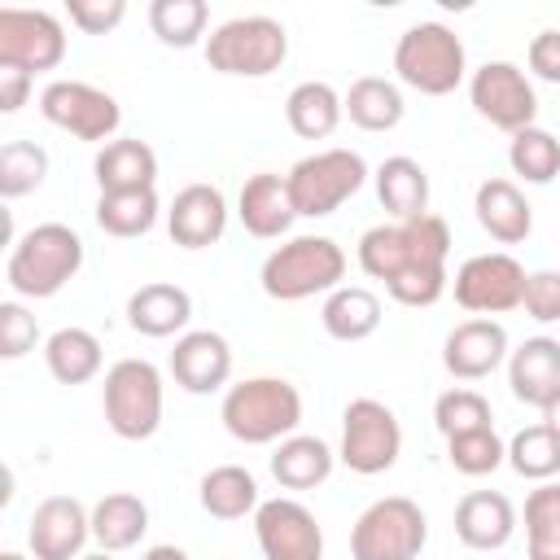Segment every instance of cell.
<instances>
[{
  "label": "cell",
  "instance_id": "obj_1",
  "mask_svg": "<svg viewBox=\"0 0 560 560\" xmlns=\"http://www.w3.org/2000/svg\"><path fill=\"white\" fill-rule=\"evenodd\" d=\"M446 254L451 228L429 210L359 236V267L372 280H385L389 298L402 306H433L446 293Z\"/></svg>",
  "mask_w": 560,
  "mask_h": 560
},
{
  "label": "cell",
  "instance_id": "obj_2",
  "mask_svg": "<svg viewBox=\"0 0 560 560\" xmlns=\"http://www.w3.org/2000/svg\"><path fill=\"white\" fill-rule=\"evenodd\" d=\"M219 420L245 446L284 442L302 424V394L284 376H249V381L228 385Z\"/></svg>",
  "mask_w": 560,
  "mask_h": 560
},
{
  "label": "cell",
  "instance_id": "obj_3",
  "mask_svg": "<svg viewBox=\"0 0 560 560\" xmlns=\"http://www.w3.org/2000/svg\"><path fill=\"white\" fill-rule=\"evenodd\" d=\"M83 267V241L66 223H35L26 236L13 241L4 280L18 298H52L61 293Z\"/></svg>",
  "mask_w": 560,
  "mask_h": 560
},
{
  "label": "cell",
  "instance_id": "obj_4",
  "mask_svg": "<svg viewBox=\"0 0 560 560\" xmlns=\"http://www.w3.org/2000/svg\"><path fill=\"white\" fill-rule=\"evenodd\" d=\"M346 276V249L332 236H293L262 262V293L276 302H302L315 293L341 289Z\"/></svg>",
  "mask_w": 560,
  "mask_h": 560
},
{
  "label": "cell",
  "instance_id": "obj_5",
  "mask_svg": "<svg viewBox=\"0 0 560 560\" xmlns=\"http://www.w3.org/2000/svg\"><path fill=\"white\" fill-rule=\"evenodd\" d=\"M289 57V35L276 18L267 13H245V18H228L210 31L206 39V61L219 74H236V79H267L271 70H280Z\"/></svg>",
  "mask_w": 560,
  "mask_h": 560
},
{
  "label": "cell",
  "instance_id": "obj_6",
  "mask_svg": "<svg viewBox=\"0 0 560 560\" xmlns=\"http://www.w3.org/2000/svg\"><path fill=\"white\" fill-rule=\"evenodd\" d=\"M394 70L407 88L424 92V96H446L464 83V70H468V57H464V44L451 26L442 22H416L398 35L394 44Z\"/></svg>",
  "mask_w": 560,
  "mask_h": 560
},
{
  "label": "cell",
  "instance_id": "obj_7",
  "mask_svg": "<svg viewBox=\"0 0 560 560\" xmlns=\"http://www.w3.org/2000/svg\"><path fill=\"white\" fill-rule=\"evenodd\" d=\"M105 424L122 442H144L162 424V372L149 359H118L101 389Z\"/></svg>",
  "mask_w": 560,
  "mask_h": 560
},
{
  "label": "cell",
  "instance_id": "obj_8",
  "mask_svg": "<svg viewBox=\"0 0 560 560\" xmlns=\"http://www.w3.org/2000/svg\"><path fill=\"white\" fill-rule=\"evenodd\" d=\"M429 542V521L420 503L407 494L376 499L363 508V516L350 529V556L354 560H416Z\"/></svg>",
  "mask_w": 560,
  "mask_h": 560
},
{
  "label": "cell",
  "instance_id": "obj_9",
  "mask_svg": "<svg viewBox=\"0 0 560 560\" xmlns=\"http://www.w3.org/2000/svg\"><path fill=\"white\" fill-rule=\"evenodd\" d=\"M284 179H289L298 214L302 219H324V214H332L341 201H350L363 188L368 162L354 149H324V153L302 158Z\"/></svg>",
  "mask_w": 560,
  "mask_h": 560
},
{
  "label": "cell",
  "instance_id": "obj_10",
  "mask_svg": "<svg viewBox=\"0 0 560 560\" xmlns=\"http://www.w3.org/2000/svg\"><path fill=\"white\" fill-rule=\"evenodd\" d=\"M398 451H402L398 416L376 398H350L346 416H341L337 459L359 477H376V472H389L398 464Z\"/></svg>",
  "mask_w": 560,
  "mask_h": 560
},
{
  "label": "cell",
  "instance_id": "obj_11",
  "mask_svg": "<svg viewBox=\"0 0 560 560\" xmlns=\"http://www.w3.org/2000/svg\"><path fill=\"white\" fill-rule=\"evenodd\" d=\"M39 114L52 127H61V131H70L74 140H88V144L109 140L118 131V122H122L118 101L109 92L83 83V79H52L39 92Z\"/></svg>",
  "mask_w": 560,
  "mask_h": 560
},
{
  "label": "cell",
  "instance_id": "obj_12",
  "mask_svg": "<svg viewBox=\"0 0 560 560\" xmlns=\"http://www.w3.org/2000/svg\"><path fill=\"white\" fill-rule=\"evenodd\" d=\"M468 96H472V109L490 127H499L508 136L534 127V118H538L534 83L512 61H486V66H477L472 79H468Z\"/></svg>",
  "mask_w": 560,
  "mask_h": 560
},
{
  "label": "cell",
  "instance_id": "obj_13",
  "mask_svg": "<svg viewBox=\"0 0 560 560\" xmlns=\"http://www.w3.org/2000/svg\"><path fill=\"white\" fill-rule=\"evenodd\" d=\"M525 267L512 254H472L468 262H459L455 271V302L472 315H503L516 311L525 298Z\"/></svg>",
  "mask_w": 560,
  "mask_h": 560
},
{
  "label": "cell",
  "instance_id": "obj_14",
  "mask_svg": "<svg viewBox=\"0 0 560 560\" xmlns=\"http://www.w3.org/2000/svg\"><path fill=\"white\" fill-rule=\"evenodd\" d=\"M254 538H258L262 560H319L324 556V529L315 512L289 494L258 503Z\"/></svg>",
  "mask_w": 560,
  "mask_h": 560
},
{
  "label": "cell",
  "instance_id": "obj_15",
  "mask_svg": "<svg viewBox=\"0 0 560 560\" xmlns=\"http://www.w3.org/2000/svg\"><path fill=\"white\" fill-rule=\"evenodd\" d=\"M66 57V31L48 9H0V66L26 74L57 70Z\"/></svg>",
  "mask_w": 560,
  "mask_h": 560
},
{
  "label": "cell",
  "instance_id": "obj_16",
  "mask_svg": "<svg viewBox=\"0 0 560 560\" xmlns=\"http://www.w3.org/2000/svg\"><path fill=\"white\" fill-rule=\"evenodd\" d=\"M88 538H92V512L70 494H48L31 512L26 542L35 560H79Z\"/></svg>",
  "mask_w": 560,
  "mask_h": 560
},
{
  "label": "cell",
  "instance_id": "obj_17",
  "mask_svg": "<svg viewBox=\"0 0 560 560\" xmlns=\"http://www.w3.org/2000/svg\"><path fill=\"white\" fill-rule=\"evenodd\" d=\"M508 359V328L499 319H464L446 332V346H442V363L455 381H481L490 376L499 363Z\"/></svg>",
  "mask_w": 560,
  "mask_h": 560
},
{
  "label": "cell",
  "instance_id": "obj_18",
  "mask_svg": "<svg viewBox=\"0 0 560 560\" xmlns=\"http://www.w3.org/2000/svg\"><path fill=\"white\" fill-rule=\"evenodd\" d=\"M171 376L179 389L188 394H214L228 385L232 376V346L223 332H210V328H192L175 341L171 350Z\"/></svg>",
  "mask_w": 560,
  "mask_h": 560
},
{
  "label": "cell",
  "instance_id": "obj_19",
  "mask_svg": "<svg viewBox=\"0 0 560 560\" xmlns=\"http://www.w3.org/2000/svg\"><path fill=\"white\" fill-rule=\"evenodd\" d=\"M223 228H228V201L214 184H188L175 192V201L166 210V232L175 245L206 249L223 236Z\"/></svg>",
  "mask_w": 560,
  "mask_h": 560
},
{
  "label": "cell",
  "instance_id": "obj_20",
  "mask_svg": "<svg viewBox=\"0 0 560 560\" xmlns=\"http://www.w3.org/2000/svg\"><path fill=\"white\" fill-rule=\"evenodd\" d=\"M236 214L245 223L249 236L258 241H271V236H284L298 219V206H293V192H289V179L276 175V171H258L241 184V197H236Z\"/></svg>",
  "mask_w": 560,
  "mask_h": 560
},
{
  "label": "cell",
  "instance_id": "obj_21",
  "mask_svg": "<svg viewBox=\"0 0 560 560\" xmlns=\"http://www.w3.org/2000/svg\"><path fill=\"white\" fill-rule=\"evenodd\" d=\"M455 534L472 551H499L516 534V508L499 490H468L455 503Z\"/></svg>",
  "mask_w": 560,
  "mask_h": 560
},
{
  "label": "cell",
  "instance_id": "obj_22",
  "mask_svg": "<svg viewBox=\"0 0 560 560\" xmlns=\"http://www.w3.org/2000/svg\"><path fill=\"white\" fill-rule=\"evenodd\" d=\"M508 385L521 402L542 411L560 394V341L556 337H525L508 359Z\"/></svg>",
  "mask_w": 560,
  "mask_h": 560
},
{
  "label": "cell",
  "instance_id": "obj_23",
  "mask_svg": "<svg viewBox=\"0 0 560 560\" xmlns=\"http://www.w3.org/2000/svg\"><path fill=\"white\" fill-rule=\"evenodd\" d=\"M192 319V298L188 289L171 284V280H153V284H140L131 298H127V324L144 337H171V332H184Z\"/></svg>",
  "mask_w": 560,
  "mask_h": 560
},
{
  "label": "cell",
  "instance_id": "obj_24",
  "mask_svg": "<svg viewBox=\"0 0 560 560\" xmlns=\"http://www.w3.org/2000/svg\"><path fill=\"white\" fill-rule=\"evenodd\" d=\"M472 210H477V223L503 245H516L534 232V206L512 179H486L472 197Z\"/></svg>",
  "mask_w": 560,
  "mask_h": 560
},
{
  "label": "cell",
  "instance_id": "obj_25",
  "mask_svg": "<svg viewBox=\"0 0 560 560\" xmlns=\"http://www.w3.org/2000/svg\"><path fill=\"white\" fill-rule=\"evenodd\" d=\"M332 464H337L332 446L311 433H293L271 451V477L284 490H315L319 481L332 477Z\"/></svg>",
  "mask_w": 560,
  "mask_h": 560
},
{
  "label": "cell",
  "instance_id": "obj_26",
  "mask_svg": "<svg viewBox=\"0 0 560 560\" xmlns=\"http://www.w3.org/2000/svg\"><path fill=\"white\" fill-rule=\"evenodd\" d=\"M96 184L101 192H136V188H153L158 184V153L144 140H109L96 162Z\"/></svg>",
  "mask_w": 560,
  "mask_h": 560
},
{
  "label": "cell",
  "instance_id": "obj_27",
  "mask_svg": "<svg viewBox=\"0 0 560 560\" xmlns=\"http://www.w3.org/2000/svg\"><path fill=\"white\" fill-rule=\"evenodd\" d=\"M376 197L394 214V223L424 214L429 210V175H424V166L416 158H407V153L385 158L376 166Z\"/></svg>",
  "mask_w": 560,
  "mask_h": 560
},
{
  "label": "cell",
  "instance_id": "obj_28",
  "mask_svg": "<svg viewBox=\"0 0 560 560\" xmlns=\"http://www.w3.org/2000/svg\"><path fill=\"white\" fill-rule=\"evenodd\" d=\"M149 529V508L140 494H127V490H114L105 494L96 508H92V538L101 551H127L144 538Z\"/></svg>",
  "mask_w": 560,
  "mask_h": 560
},
{
  "label": "cell",
  "instance_id": "obj_29",
  "mask_svg": "<svg viewBox=\"0 0 560 560\" xmlns=\"http://www.w3.org/2000/svg\"><path fill=\"white\" fill-rule=\"evenodd\" d=\"M324 332L337 337V341H363L381 328V298L363 284H341L324 298Z\"/></svg>",
  "mask_w": 560,
  "mask_h": 560
},
{
  "label": "cell",
  "instance_id": "obj_30",
  "mask_svg": "<svg viewBox=\"0 0 560 560\" xmlns=\"http://www.w3.org/2000/svg\"><path fill=\"white\" fill-rule=\"evenodd\" d=\"M341 114H346V105H341L337 88L324 83V79L298 83V88L289 92V101H284V118H289V127H293L302 140H324V136H332L337 122H341Z\"/></svg>",
  "mask_w": 560,
  "mask_h": 560
},
{
  "label": "cell",
  "instance_id": "obj_31",
  "mask_svg": "<svg viewBox=\"0 0 560 560\" xmlns=\"http://www.w3.org/2000/svg\"><path fill=\"white\" fill-rule=\"evenodd\" d=\"M341 105H346L350 122L363 127V131H389V127H398L402 114H407L398 83H389V79H381V74L354 79L350 92L341 96Z\"/></svg>",
  "mask_w": 560,
  "mask_h": 560
},
{
  "label": "cell",
  "instance_id": "obj_32",
  "mask_svg": "<svg viewBox=\"0 0 560 560\" xmlns=\"http://www.w3.org/2000/svg\"><path fill=\"white\" fill-rule=\"evenodd\" d=\"M258 481L249 468L241 464H219L201 477V508L219 521H241L249 512H258Z\"/></svg>",
  "mask_w": 560,
  "mask_h": 560
},
{
  "label": "cell",
  "instance_id": "obj_33",
  "mask_svg": "<svg viewBox=\"0 0 560 560\" xmlns=\"http://www.w3.org/2000/svg\"><path fill=\"white\" fill-rule=\"evenodd\" d=\"M44 363L61 385H83L101 372V341L88 328H57L44 341Z\"/></svg>",
  "mask_w": 560,
  "mask_h": 560
},
{
  "label": "cell",
  "instance_id": "obj_34",
  "mask_svg": "<svg viewBox=\"0 0 560 560\" xmlns=\"http://www.w3.org/2000/svg\"><path fill=\"white\" fill-rule=\"evenodd\" d=\"M158 192L153 188H136V192H101L96 197V223L109 236H144L158 223Z\"/></svg>",
  "mask_w": 560,
  "mask_h": 560
},
{
  "label": "cell",
  "instance_id": "obj_35",
  "mask_svg": "<svg viewBox=\"0 0 560 560\" xmlns=\"http://www.w3.org/2000/svg\"><path fill=\"white\" fill-rule=\"evenodd\" d=\"M508 166L525 179V184H551L560 175V140L551 131H542L538 122L516 131L508 144Z\"/></svg>",
  "mask_w": 560,
  "mask_h": 560
},
{
  "label": "cell",
  "instance_id": "obj_36",
  "mask_svg": "<svg viewBox=\"0 0 560 560\" xmlns=\"http://www.w3.org/2000/svg\"><path fill=\"white\" fill-rule=\"evenodd\" d=\"M525 538L529 560H560V486L542 481L525 499Z\"/></svg>",
  "mask_w": 560,
  "mask_h": 560
},
{
  "label": "cell",
  "instance_id": "obj_37",
  "mask_svg": "<svg viewBox=\"0 0 560 560\" xmlns=\"http://www.w3.org/2000/svg\"><path fill=\"white\" fill-rule=\"evenodd\" d=\"M206 22H210L206 0H153L149 4V26L171 48H192L206 35Z\"/></svg>",
  "mask_w": 560,
  "mask_h": 560
},
{
  "label": "cell",
  "instance_id": "obj_38",
  "mask_svg": "<svg viewBox=\"0 0 560 560\" xmlns=\"http://www.w3.org/2000/svg\"><path fill=\"white\" fill-rule=\"evenodd\" d=\"M508 464L525 481H551L560 472V438L547 424H529L508 442Z\"/></svg>",
  "mask_w": 560,
  "mask_h": 560
},
{
  "label": "cell",
  "instance_id": "obj_39",
  "mask_svg": "<svg viewBox=\"0 0 560 560\" xmlns=\"http://www.w3.org/2000/svg\"><path fill=\"white\" fill-rule=\"evenodd\" d=\"M48 153L35 140H4L0 144V197H26L44 184Z\"/></svg>",
  "mask_w": 560,
  "mask_h": 560
},
{
  "label": "cell",
  "instance_id": "obj_40",
  "mask_svg": "<svg viewBox=\"0 0 560 560\" xmlns=\"http://www.w3.org/2000/svg\"><path fill=\"white\" fill-rule=\"evenodd\" d=\"M490 420H494V416H490V402H486L477 389H464V385L438 394V402H433V424H438L442 438H459V433L494 429Z\"/></svg>",
  "mask_w": 560,
  "mask_h": 560
},
{
  "label": "cell",
  "instance_id": "obj_41",
  "mask_svg": "<svg viewBox=\"0 0 560 560\" xmlns=\"http://www.w3.org/2000/svg\"><path fill=\"white\" fill-rule=\"evenodd\" d=\"M446 459L464 477H486L508 459V446H503V438L494 429H477V433L446 438Z\"/></svg>",
  "mask_w": 560,
  "mask_h": 560
},
{
  "label": "cell",
  "instance_id": "obj_42",
  "mask_svg": "<svg viewBox=\"0 0 560 560\" xmlns=\"http://www.w3.org/2000/svg\"><path fill=\"white\" fill-rule=\"evenodd\" d=\"M35 315L22 302H0V354L4 359H22L26 350H35Z\"/></svg>",
  "mask_w": 560,
  "mask_h": 560
},
{
  "label": "cell",
  "instance_id": "obj_43",
  "mask_svg": "<svg viewBox=\"0 0 560 560\" xmlns=\"http://www.w3.org/2000/svg\"><path fill=\"white\" fill-rule=\"evenodd\" d=\"M525 315L538 324H556L560 319V271H529L525 276V298H521Z\"/></svg>",
  "mask_w": 560,
  "mask_h": 560
},
{
  "label": "cell",
  "instance_id": "obj_44",
  "mask_svg": "<svg viewBox=\"0 0 560 560\" xmlns=\"http://www.w3.org/2000/svg\"><path fill=\"white\" fill-rule=\"evenodd\" d=\"M66 13L83 35H105L127 18V0H66Z\"/></svg>",
  "mask_w": 560,
  "mask_h": 560
},
{
  "label": "cell",
  "instance_id": "obj_45",
  "mask_svg": "<svg viewBox=\"0 0 560 560\" xmlns=\"http://www.w3.org/2000/svg\"><path fill=\"white\" fill-rule=\"evenodd\" d=\"M529 70L542 79V83H560V31H538L529 39Z\"/></svg>",
  "mask_w": 560,
  "mask_h": 560
},
{
  "label": "cell",
  "instance_id": "obj_46",
  "mask_svg": "<svg viewBox=\"0 0 560 560\" xmlns=\"http://www.w3.org/2000/svg\"><path fill=\"white\" fill-rule=\"evenodd\" d=\"M31 79H35V74H26V70H18V66H0V109H4V114H13V109L26 105Z\"/></svg>",
  "mask_w": 560,
  "mask_h": 560
},
{
  "label": "cell",
  "instance_id": "obj_47",
  "mask_svg": "<svg viewBox=\"0 0 560 560\" xmlns=\"http://www.w3.org/2000/svg\"><path fill=\"white\" fill-rule=\"evenodd\" d=\"M140 560H188V551H179V547H171V542H162V547H149Z\"/></svg>",
  "mask_w": 560,
  "mask_h": 560
},
{
  "label": "cell",
  "instance_id": "obj_48",
  "mask_svg": "<svg viewBox=\"0 0 560 560\" xmlns=\"http://www.w3.org/2000/svg\"><path fill=\"white\" fill-rule=\"evenodd\" d=\"M538 424H547V429H551V433L560 438V394H556V398H551V402L542 407V420H538Z\"/></svg>",
  "mask_w": 560,
  "mask_h": 560
},
{
  "label": "cell",
  "instance_id": "obj_49",
  "mask_svg": "<svg viewBox=\"0 0 560 560\" xmlns=\"http://www.w3.org/2000/svg\"><path fill=\"white\" fill-rule=\"evenodd\" d=\"M79 560H109V551H96V556H79Z\"/></svg>",
  "mask_w": 560,
  "mask_h": 560
},
{
  "label": "cell",
  "instance_id": "obj_50",
  "mask_svg": "<svg viewBox=\"0 0 560 560\" xmlns=\"http://www.w3.org/2000/svg\"><path fill=\"white\" fill-rule=\"evenodd\" d=\"M0 560H26V556H18V551H4V556H0Z\"/></svg>",
  "mask_w": 560,
  "mask_h": 560
}]
</instances>
